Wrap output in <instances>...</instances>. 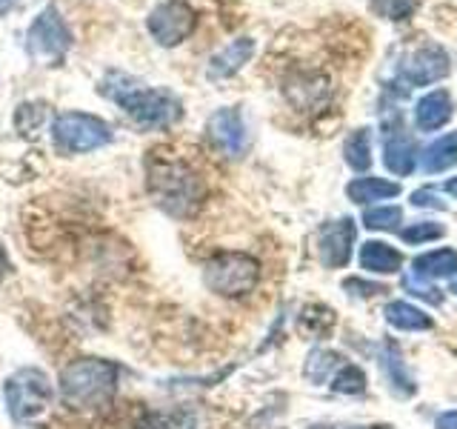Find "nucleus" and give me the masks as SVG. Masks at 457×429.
<instances>
[{"instance_id":"1","label":"nucleus","mask_w":457,"mask_h":429,"mask_svg":"<svg viewBox=\"0 0 457 429\" xmlns=\"http://www.w3.org/2000/svg\"><path fill=\"white\" fill-rule=\"evenodd\" d=\"M146 178L154 204L169 214H175V218H186V214L197 212L206 192L204 181L183 157H171L163 152H149Z\"/></svg>"},{"instance_id":"2","label":"nucleus","mask_w":457,"mask_h":429,"mask_svg":"<svg viewBox=\"0 0 457 429\" xmlns=\"http://www.w3.org/2000/svg\"><path fill=\"white\" fill-rule=\"evenodd\" d=\"M100 92L112 97L129 118L143 129H169L180 121L183 104L178 95L169 89H152V86H140L137 80L126 75H109L100 86Z\"/></svg>"},{"instance_id":"3","label":"nucleus","mask_w":457,"mask_h":429,"mask_svg":"<svg viewBox=\"0 0 457 429\" xmlns=\"http://www.w3.org/2000/svg\"><path fill=\"white\" fill-rule=\"evenodd\" d=\"M118 390V366L100 358H78L61 372V398L71 409L95 412L109 407Z\"/></svg>"},{"instance_id":"4","label":"nucleus","mask_w":457,"mask_h":429,"mask_svg":"<svg viewBox=\"0 0 457 429\" xmlns=\"http://www.w3.org/2000/svg\"><path fill=\"white\" fill-rule=\"evenodd\" d=\"M261 281V264L246 252H218L204 264V283L220 298L249 295Z\"/></svg>"},{"instance_id":"5","label":"nucleus","mask_w":457,"mask_h":429,"mask_svg":"<svg viewBox=\"0 0 457 429\" xmlns=\"http://www.w3.org/2000/svg\"><path fill=\"white\" fill-rule=\"evenodd\" d=\"M52 395H54V386H52L49 375L35 366L18 369L4 383V398H6L9 415L14 421L40 418V415L49 409Z\"/></svg>"},{"instance_id":"6","label":"nucleus","mask_w":457,"mask_h":429,"mask_svg":"<svg viewBox=\"0 0 457 429\" xmlns=\"http://www.w3.org/2000/svg\"><path fill=\"white\" fill-rule=\"evenodd\" d=\"M52 140L61 155H83L106 147L112 140V126L89 112H66L52 123Z\"/></svg>"},{"instance_id":"7","label":"nucleus","mask_w":457,"mask_h":429,"mask_svg":"<svg viewBox=\"0 0 457 429\" xmlns=\"http://www.w3.org/2000/svg\"><path fill=\"white\" fill-rule=\"evenodd\" d=\"M71 49V29L54 6H46L26 32V52L35 63L57 66Z\"/></svg>"},{"instance_id":"8","label":"nucleus","mask_w":457,"mask_h":429,"mask_svg":"<svg viewBox=\"0 0 457 429\" xmlns=\"http://www.w3.org/2000/svg\"><path fill=\"white\" fill-rule=\"evenodd\" d=\"M195 26L197 14L186 0H166V4L152 9L146 21L152 40L161 43V46H178V43H183L195 32Z\"/></svg>"},{"instance_id":"9","label":"nucleus","mask_w":457,"mask_h":429,"mask_svg":"<svg viewBox=\"0 0 457 429\" xmlns=\"http://www.w3.org/2000/svg\"><path fill=\"white\" fill-rule=\"evenodd\" d=\"M206 135L212 147L226 157H240L246 152V123H243L237 109H218L206 123Z\"/></svg>"},{"instance_id":"10","label":"nucleus","mask_w":457,"mask_h":429,"mask_svg":"<svg viewBox=\"0 0 457 429\" xmlns=\"http://www.w3.org/2000/svg\"><path fill=\"white\" fill-rule=\"evenodd\" d=\"M354 238H357V229H354L352 218H340V221H332V223H323L320 235H318V252H320L323 266H328V269L346 266L349 257H352Z\"/></svg>"},{"instance_id":"11","label":"nucleus","mask_w":457,"mask_h":429,"mask_svg":"<svg viewBox=\"0 0 457 429\" xmlns=\"http://www.w3.org/2000/svg\"><path fill=\"white\" fill-rule=\"evenodd\" d=\"M286 100L300 109V112H314L323 109L332 97V86L320 75V72H295V75L286 78Z\"/></svg>"},{"instance_id":"12","label":"nucleus","mask_w":457,"mask_h":429,"mask_svg":"<svg viewBox=\"0 0 457 429\" xmlns=\"http://www.w3.org/2000/svg\"><path fill=\"white\" fill-rule=\"evenodd\" d=\"M446 75L449 57L440 46H423L400 63V80H406L409 86H432L435 80H443Z\"/></svg>"},{"instance_id":"13","label":"nucleus","mask_w":457,"mask_h":429,"mask_svg":"<svg viewBox=\"0 0 457 429\" xmlns=\"http://www.w3.org/2000/svg\"><path fill=\"white\" fill-rule=\"evenodd\" d=\"M254 55V40L252 38H237L228 46H223L220 52L212 55L209 61V78L212 80H226L237 75V72L249 63V57Z\"/></svg>"},{"instance_id":"14","label":"nucleus","mask_w":457,"mask_h":429,"mask_svg":"<svg viewBox=\"0 0 457 429\" xmlns=\"http://www.w3.org/2000/svg\"><path fill=\"white\" fill-rule=\"evenodd\" d=\"M452 112H454L452 95L446 89H435L426 97H420L418 109H414V123H418V129H423V132H435L443 123H449Z\"/></svg>"},{"instance_id":"15","label":"nucleus","mask_w":457,"mask_h":429,"mask_svg":"<svg viewBox=\"0 0 457 429\" xmlns=\"http://www.w3.org/2000/svg\"><path fill=\"white\" fill-rule=\"evenodd\" d=\"M383 164L395 175H411L414 164H418V147H414V140L403 132L389 135L383 147Z\"/></svg>"},{"instance_id":"16","label":"nucleus","mask_w":457,"mask_h":429,"mask_svg":"<svg viewBox=\"0 0 457 429\" xmlns=\"http://www.w3.org/2000/svg\"><path fill=\"white\" fill-rule=\"evenodd\" d=\"M361 266L366 272H378V275H392L403 266V255L383 240H366L361 247Z\"/></svg>"},{"instance_id":"17","label":"nucleus","mask_w":457,"mask_h":429,"mask_svg":"<svg viewBox=\"0 0 457 429\" xmlns=\"http://www.w3.org/2000/svg\"><path fill=\"white\" fill-rule=\"evenodd\" d=\"M414 275L423 281H435V278H449L457 272V252L454 249H437V252H426L411 261Z\"/></svg>"},{"instance_id":"18","label":"nucleus","mask_w":457,"mask_h":429,"mask_svg":"<svg viewBox=\"0 0 457 429\" xmlns=\"http://www.w3.org/2000/svg\"><path fill=\"white\" fill-rule=\"evenodd\" d=\"M346 195L354 204H371V200H386L400 195V183L383 178H357L346 186Z\"/></svg>"},{"instance_id":"19","label":"nucleus","mask_w":457,"mask_h":429,"mask_svg":"<svg viewBox=\"0 0 457 429\" xmlns=\"http://www.w3.org/2000/svg\"><path fill=\"white\" fill-rule=\"evenodd\" d=\"M380 364H383L386 378H389V386H392L397 395H403V398L414 395V381H411V375L406 372V364H403V358H400L395 343H386V347H383Z\"/></svg>"},{"instance_id":"20","label":"nucleus","mask_w":457,"mask_h":429,"mask_svg":"<svg viewBox=\"0 0 457 429\" xmlns=\"http://www.w3.org/2000/svg\"><path fill=\"white\" fill-rule=\"evenodd\" d=\"M386 321L397 329H406V332H423V329L435 326V321L423 309L406 304V300H395V304L386 307Z\"/></svg>"},{"instance_id":"21","label":"nucleus","mask_w":457,"mask_h":429,"mask_svg":"<svg viewBox=\"0 0 457 429\" xmlns=\"http://www.w3.org/2000/svg\"><path fill=\"white\" fill-rule=\"evenodd\" d=\"M454 164H457V132L443 135L423 149V169L428 172V175L449 169Z\"/></svg>"},{"instance_id":"22","label":"nucleus","mask_w":457,"mask_h":429,"mask_svg":"<svg viewBox=\"0 0 457 429\" xmlns=\"http://www.w3.org/2000/svg\"><path fill=\"white\" fill-rule=\"evenodd\" d=\"M343 155H346V164L357 172H363L371 166V132L369 129H357L354 135H349L346 147H343Z\"/></svg>"},{"instance_id":"23","label":"nucleus","mask_w":457,"mask_h":429,"mask_svg":"<svg viewBox=\"0 0 457 429\" xmlns=\"http://www.w3.org/2000/svg\"><path fill=\"white\" fill-rule=\"evenodd\" d=\"M340 366V355L337 352H328V349H314L306 361V378L312 383H323L328 375H332V369Z\"/></svg>"},{"instance_id":"24","label":"nucleus","mask_w":457,"mask_h":429,"mask_svg":"<svg viewBox=\"0 0 457 429\" xmlns=\"http://www.w3.org/2000/svg\"><path fill=\"white\" fill-rule=\"evenodd\" d=\"M332 390L343 395H361L366 390V372L354 364H343L340 372L332 378Z\"/></svg>"},{"instance_id":"25","label":"nucleus","mask_w":457,"mask_h":429,"mask_svg":"<svg viewBox=\"0 0 457 429\" xmlns=\"http://www.w3.org/2000/svg\"><path fill=\"white\" fill-rule=\"evenodd\" d=\"M46 121V106L43 104H23L18 112H14V126L21 129V135L32 138L37 129Z\"/></svg>"},{"instance_id":"26","label":"nucleus","mask_w":457,"mask_h":429,"mask_svg":"<svg viewBox=\"0 0 457 429\" xmlns=\"http://www.w3.org/2000/svg\"><path fill=\"white\" fill-rule=\"evenodd\" d=\"M400 221H403L400 206H378V209H369L363 214V223L369 229H380V232H392V229L400 226Z\"/></svg>"},{"instance_id":"27","label":"nucleus","mask_w":457,"mask_h":429,"mask_svg":"<svg viewBox=\"0 0 457 429\" xmlns=\"http://www.w3.org/2000/svg\"><path fill=\"white\" fill-rule=\"evenodd\" d=\"M371 9L386 21H406L418 9V0H371Z\"/></svg>"},{"instance_id":"28","label":"nucleus","mask_w":457,"mask_h":429,"mask_svg":"<svg viewBox=\"0 0 457 429\" xmlns=\"http://www.w3.org/2000/svg\"><path fill=\"white\" fill-rule=\"evenodd\" d=\"M300 326L303 329H312V335H326L328 329L335 326V315L332 309H320V307H309L303 312V318H300Z\"/></svg>"},{"instance_id":"29","label":"nucleus","mask_w":457,"mask_h":429,"mask_svg":"<svg viewBox=\"0 0 457 429\" xmlns=\"http://www.w3.org/2000/svg\"><path fill=\"white\" fill-rule=\"evenodd\" d=\"M443 235H446V229H443L440 223H432V221H418V223H411L409 229L400 232V238H403L406 243H426V240H435Z\"/></svg>"},{"instance_id":"30","label":"nucleus","mask_w":457,"mask_h":429,"mask_svg":"<svg viewBox=\"0 0 457 429\" xmlns=\"http://www.w3.org/2000/svg\"><path fill=\"white\" fill-rule=\"evenodd\" d=\"M403 286L411 292V295H418V298H423L426 304H435V307H440L443 304V292L437 290V286H428V283H423V278H418V275H409V278H403Z\"/></svg>"},{"instance_id":"31","label":"nucleus","mask_w":457,"mask_h":429,"mask_svg":"<svg viewBox=\"0 0 457 429\" xmlns=\"http://www.w3.org/2000/svg\"><path fill=\"white\" fill-rule=\"evenodd\" d=\"M343 286H346V290H349L352 295H361V298H371V295L383 292V286H380V283H369V281H361V278H349Z\"/></svg>"},{"instance_id":"32","label":"nucleus","mask_w":457,"mask_h":429,"mask_svg":"<svg viewBox=\"0 0 457 429\" xmlns=\"http://www.w3.org/2000/svg\"><path fill=\"white\" fill-rule=\"evenodd\" d=\"M411 204H414V206H426V209H443V206H446V204H443V200L437 198V192H435V189H428V186H426V189H418V192L411 195Z\"/></svg>"},{"instance_id":"33","label":"nucleus","mask_w":457,"mask_h":429,"mask_svg":"<svg viewBox=\"0 0 457 429\" xmlns=\"http://www.w3.org/2000/svg\"><path fill=\"white\" fill-rule=\"evenodd\" d=\"M437 429H457V412H443L437 418Z\"/></svg>"},{"instance_id":"34","label":"nucleus","mask_w":457,"mask_h":429,"mask_svg":"<svg viewBox=\"0 0 457 429\" xmlns=\"http://www.w3.org/2000/svg\"><path fill=\"white\" fill-rule=\"evenodd\" d=\"M9 257H6V249H4V243H0V281H4L9 275Z\"/></svg>"},{"instance_id":"35","label":"nucleus","mask_w":457,"mask_h":429,"mask_svg":"<svg viewBox=\"0 0 457 429\" xmlns=\"http://www.w3.org/2000/svg\"><path fill=\"white\" fill-rule=\"evenodd\" d=\"M14 4H18V0H0V18H4L6 12H12V9H14Z\"/></svg>"},{"instance_id":"36","label":"nucleus","mask_w":457,"mask_h":429,"mask_svg":"<svg viewBox=\"0 0 457 429\" xmlns=\"http://www.w3.org/2000/svg\"><path fill=\"white\" fill-rule=\"evenodd\" d=\"M443 189H446L452 198H457V178H449V181H446V186H443Z\"/></svg>"},{"instance_id":"37","label":"nucleus","mask_w":457,"mask_h":429,"mask_svg":"<svg viewBox=\"0 0 457 429\" xmlns=\"http://www.w3.org/2000/svg\"><path fill=\"white\" fill-rule=\"evenodd\" d=\"M452 292H454V295H457V281H454V286H452Z\"/></svg>"}]
</instances>
